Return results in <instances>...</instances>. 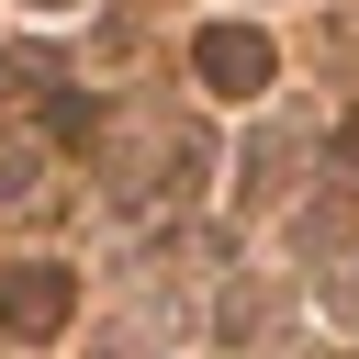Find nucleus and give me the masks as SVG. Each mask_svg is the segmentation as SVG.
Masks as SVG:
<instances>
[{
  "instance_id": "1",
  "label": "nucleus",
  "mask_w": 359,
  "mask_h": 359,
  "mask_svg": "<svg viewBox=\"0 0 359 359\" xmlns=\"http://www.w3.org/2000/svg\"><path fill=\"white\" fill-rule=\"evenodd\" d=\"M79 314V269H56V258H11L0 269V337H56Z\"/></svg>"
},
{
  "instance_id": "2",
  "label": "nucleus",
  "mask_w": 359,
  "mask_h": 359,
  "mask_svg": "<svg viewBox=\"0 0 359 359\" xmlns=\"http://www.w3.org/2000/svg\"><path fill=\"white\" fill-rule=\"evenodd\" d=\"M191 67H202V90L258 101V90H269V34H258V22H202V34H191Z\"/></svg>"
},
{
  "instance_id": "3",
  "label": "nucleus",
  "mask_w": 359,
  "mask_h": 359,
  "mask_svg": "<svg viewBox=\"0 0 359 359\" xmlns=\"http://www.w3.org/2000/svg\"><path fill=\"white\" fill-rule=\"evenodd\" d=\"M45 79H56V56H34V45H11V56H0V90H45Z\"/></svg>"
},
{
  "instance_id": "4",
  "label": "nucleus",
  "mask_w": 359,
  "mask_h": 359,
  "mask_svg": "<svg viewBox=\"0 0 359 359\" xmlns=\"http://www.w3.org/2000/svg\"><path fill=\"white\" fill-rule=\"evenodd\" d=\"M325 303H337V314L359 325V269H337V280H325Z\"/></svg>"
},
{
  "instance_id": "5",
  "label": "nucleus",
  "mask_w": 359,
  "mask_h": 359,
  "mask_svg": "<svg viewBox=\"0 0 359 359\" xmlns=\"http://www.w3.org/2000/svg\"><path fill=\"white\" fill-rule=\"evenodd\" d=\"M337 157H348V168H359V123H348V135H337Z\"/></svg>"
}]
</instances>
